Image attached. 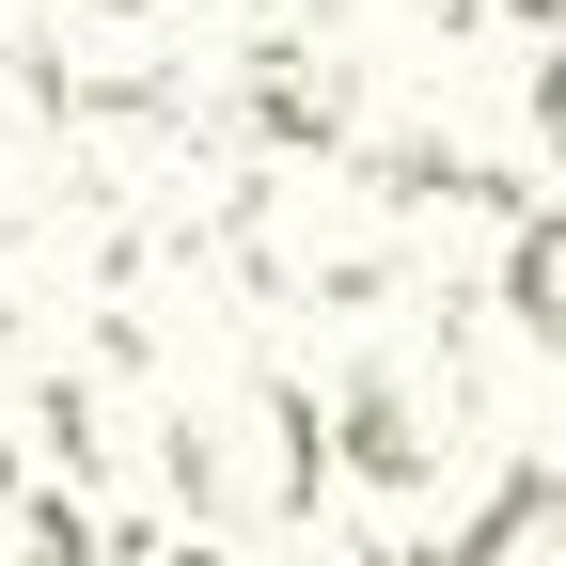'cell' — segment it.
Listing matches in <instances>:
<instances>
[{
	"instance_id": "3",
	"label": "cell",
	"mask_w": 566,
	"mask_h": 566,
	"mask_svg": "<svg viewBox=\"0 0 566 566\" xmlns=\"http://www.w3.org/2000/svg\"><path fill=\"white\" fill-rule=\"evenodd\" d=\"M472 409H488L472 394V346L457 331H409V346H378V363L331 394L315 441H331V472H363V488H441L472 457Z\"/></svg>"
},
{
	"instance_id": "1",
	"label": "cell",
	"mask_w": 566,
	"mask_h": 566,
	"mask_svg": "<svg viewBox=\"0 0 566 566\" xmlns=\"http://www.w3.org/2000/svg\"><path fill=\"white\" fill-rule=\"evenodd\" d=\"M221 268L283 315H346L409 268V221L346 174V158H268L252 189H221Z\"/></svg>"
},
{
	"instance_id": "4",
	"label": "cell",
	"mask_w": 566,
	"mask_h": 566,
	"mask_svg": "<svg viewBox=\"0 0 566 566\" xmlns=\"http://www.w3.org/2000/svg\"><path fill=\"white\" fill-rule=\"evenodd\" d=\"M237 126L268 158H346V142H363V63L331 32H252L237 48Z\"/></svg>"
},
{
	"instance_id": "2",
	"label": "cell",
	"mask_w": 566,
	"mask_h": 566,
	"mask_svg": "<svg viewBox=\"0 0 566 566\" xmlns=\"http://www.w3.org/2000/svg\"><path fill=\"white\" fill-rule=\"evenodd\" d=\"M158 457H174L189 535L315 520V488H331V441H315V394H300V378H189V394L158 409Z\"/></svg>"
},
{
	"instance_id": "6",
	"label": "cell",
	"mask_w": 566,
	"mask_h": 566,
	"mask_svg": "<svg viewBox=\"0 0 566 566\" xmlns=\"http://www.w3.org/2000/svg\"><path fill=\"white\" fill-rule=\"evenodd\" d=\"M0 566H111V520L80 504V488H17V504H0Z\"/></svg>"
},
{
	"instance_id": "7",
	"label": "cell",
	"mask_w": 566,
	"mask_h": 566,
	"mask_svg": "<svg viewBox=\"0 0 566 566\" xmlns=\"http://www.w3.org/2000/svg\"><path fill=\"white\" fill-rule=\"evenodd\" d=\"M504 32L520 48H566V0H504Z\"/></svg>"
},
{
	"instance_id": "8",
	"label": "cell",
	"mask_w": 566,
	"mask_h": 566,
	"mask_svg": "<svg viewBox=\"0 0 566 566\" xmlns=\"http://www.w3.org/2000/svg\"><path fill=\"white\" fill-rule=\"evenodd\" d=\"M424 17H441V32H457V17H472V0H424Z\"/></svg>"
},
{
	"instance_id": "5",
	"label": "cell",
	"mask_w": 566,
	"mask_h": 566,
	"mask_svg": "<svg viewBox=\"0 0 566 566\" xmlns=\"http://www.w3.org/2000/svg\"><path fill=\"white\" fill-rule=\"evenodd\" d=\"M488 300H504L520 346H566V205H551V189L504 205V283H488Z\"/></svg>"
}]
</instances>
